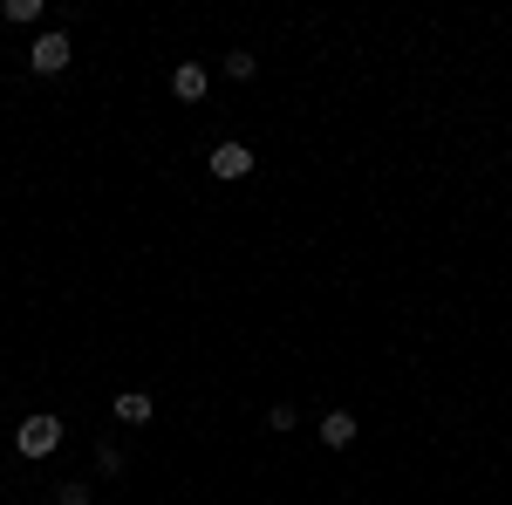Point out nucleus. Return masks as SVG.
<instances>
[{
    "instance_id": "obj_2",
    "label": "nucleus",
    "mask_w": 512,
    "mask_h": 505,
    "mask_svg": "<svg viewBox=\"0 0 512 505\" xmlns=\"http://www.w3.org/2000/svg\"><path fill=\"white\" fill-rule=\"evenodd\" d=\"M14 444H21V458H48V451L62 444V424H55V417H28Z\"/></svg>"
},
{
    "instance_id": "obj_5",
    "label": "nucleus",
    "mask_w": 512,
    "mask_h": 505,
    "mask_svg": "<svg viewBox=\"0 0 512 505\" xmlns=\"http://www.w3.org/2000/svg\"><path fill=\"white\" fill-rule=\"evenodd\" d=\"M171 96H178V103H198V96H205V69H198V62H178V69H171Z\"/></svg>"
},
{
    "instance_id": "obj_4",
    "label": "nucleus",
    "mask_w": 512,
    "mask_h": 505,
    "mask_svg": "<svg viewBox=\"0 0 512 505\" xmlns=\"http://www.w3.org/2000/svg\"><path fill=\"white\" fill-rule=\"evenodd\" d=\"M321 444H328V451H349L355 444V417L349 410H328V417H321Z\"/></svg>"
},
{
    "instance_id": "obj_8",
    "label": "nucleus",
    "mask_w": 512,
    "mask_h": 505,
    "mask_svg": "<svg viewBox=\"0 0 512 505\" xmlns=\"http://www.w3.org/2000/svg\"><path fill=\"white\" fill-rule=\"evenodd\" d=\"M267 430H294V403H274L267 410Z\"/></svg>"
},
{
    "instance_id": "obj_3",
    "label": "nucleus",
    "mask_w": 512,
    "mask_h": 505,
    "mask_svg": "<svg viewBox=\"0 0 512 505\" xmlns=\"http://www.w3.org/2000/svg\"><path fill=\"white\" fill-rule=\"evenodd\" d=\"M246 171H253V151H246V144H219V151H212V178L233 185V178H246Z\"/></svg>"
},
{
    "instance_id": "obj_9",
    "label": "nucleus",
    "mask_w": 512,
    "mask_h": 505,
    "mask_svg": "<svg viewBox=\"0 0 512 505\" xmlns=\"http://www.w3.org/2000/svg\"><path fill=\"white\" fill-rule=\"evenodd\" d=\"M55 505H89V485H62V492H55Z\"/></svg>"
},
{
    "instance_id": "obj_1",
    "label": "nucleus",
    "mask_w": 512,
    "mask_h": 505,
    "mask_svg": "<svg viewBox=\"0 0 512 505\" xmlns=\"http://www.w3.org/2000/svg\"><path fill=\"white\" fill-rule=\"evenodd\" d=\"M28 69H35V76H62V69H69V35H62V28L35 35V48H28Z\"/></svg>"
},
{
    "instance_id": "obj_7",
    "label": "nucleus",
    "mask_w": 512,
    "mask_h": 505,
    "mask_svg": "<svg viewBox=\"0 0 512 505\" xmlns=\"http://www.w3.org/2000/svg\"><path fill=\"white\" fill-rule=\"evenodd\" d=\"M253 69H260V62H253L246 48H233V55H226V76H233V82H246V76H253Z\"/></svg>"
},
{
    "instance_id": "obj_6",
    "label": "nucleus",
    "mask_w": 512,
    "mask_h": 505,
    "mask_svg": "<svg viewBox=\"0 0 512 505\" xmlns=\"http://www.w3.org/2000/svg\"><path fill=\"white\" fill-rule=\"evenodd\" d=\"M117 424H151V396L144 389H123L117 396Z\"/></svg>"
}]
</instances>
